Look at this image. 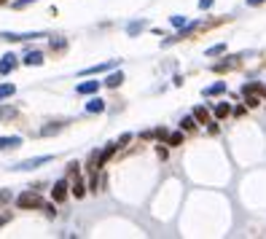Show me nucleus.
I'll use <instances>...</instances> for the list:
<instances>
[{"instance_id":"nucleus-1","label":"nucleus","mask_w":266,"mask_h":239,"mask_svg":"<svg viewBox=\"0 0 266 239\" xmlns=\"http://www.w3.org/2000/svg\"><path fill=\"white\" fill-rule=\"evenodd\" d=\"M16 204H19V210H38L43 207V196L38 191H25L16 196Z\"/></svg>"},{"instance_id":"nucleus-2","label":"nucleus","mask_w":266,"mask_h":239,"mask_svg":"<svg viewBox=\"0 0 266 239\" xmlns=\"http://www.w3.org/2000/svg\"><path fill=\"white\" fill-rule=\"evenodd\" d=\"M54 161V156H32V159H25V161H19V164H14L11 169H16V172H30V169H38V167H43V164H52Z\"/></svg>"},{"instance_id":"nucleus-3","label":"nucleus","mask_w":266,"mask_h":239,"mask_svg":"<svg viewBox=\"0 0 266 239\" xmlns=\"http://www.w3.org/2000/svg\"><path fill=\"white\" fill-rule=\"evenodd\" d=\"M16 65H19V56H16V54H5L3 59H0V76H8Z\"/></svg>"},{"instance_id":"nucleus-4","label":"nucleus","mask_w":266,"mask_h":239,"mask_svg":"<svg viewBox=\"0 0 266 239\" xmlns=\"http://www.w3.org/2000/svg\"><path fill=\"white\" fill-rule=\"evenodd\" d=\"M3 41H30V38H43V32H3Z\"/></svg>"},{"instance_id":"nucleus-5","label":"nucleus","mask_w":266,"mask_h":239,"mask_svg":"<svg viewBox=\"0 0 266 239\" xmlns=\"http://www.w3.org/2000/svg\"><path fill=\"white\" fill-rule=\"evenodd\" d=\"M67 188H70L67 180H56L54 191H52V199H54V202H65V199H67Z\"/></svg>"},{"instance_id":"nucleus-6","label":"nucleus","mask_w":266,"mask_h":239,"mask_svg":"<svg viewBox=\"0 0 266 239\" xmlns=\"http://www.w3.org/2000/svg\"><path fill=\"white\" fill-rule=\"evenodd\" d=\"M43 59H46V56H43V51H30V54L25 56V65H30V67H38V65H43Z\"/></svg>"},{"instance_id":"nucleus-7","label":"nucleus","mask_w":266,"mask_h":239,"mask_svg":"<svg viewBox=\"0 0 266 239\" xmlns=\"http://www.w3.org/2000/svg\"><path fill=\"white\" fill-rule=\"evenodd\" d=\"M103 83H105L107 89H118V86L124 83V73H121V70H118V73H110V76H107Z\"/></svg>"},{"instance_id":"nucleus-8","label":"nucleus","mask_w":266,"mask_h":239,"mask_svg":"<svg viewBox=\"0 0 266 239\" xmlns=\"http://www.w3.org/2000/svg\"><path fill=\"white\" fill-rule=\"evenodd\" d=\"M100 89V81H83L78 83V94H97Z\"/></svg>"},{"instance_id":"nucleus-9","label":"nucleus","mask_w":266,"mask_h":239,"mask_svg":"<svg viewBox=\"0 0 266 239\" xmlns=\"http://www.w3.org/2000/svg\"><path fill=\"white\" fill-rule=\"evenodd\" d=\"M62 129H65V124H62V121H52L49 127L41 129V134H43V137H54L56 132H62Z\"/></svg>"},{"instance_id":"nucleus-10","label":"nucleus","mask_w":266,"mask_h":239,"mask_svg":"<svg viewBox=\"0 0 266 239\" xmlns=\"http://www.w3.org/2000/svg\"><path fill=\"white\" fill-rule=\"evenodd\" d=\"M110 67H116V59H113V62H103V65L89 67V70H83L81 76H94V73H105V70H110Z\"/></svg>"},{"instance_id":"nucleus-11","label":"nucleus","mask_w":266,"mask_h":239,"mask_svg":"<svg viewBox=\"0 0 266 239\" xmlns=\"http://www.w3.org/2000/svg\"><path fill=\"white\" fill-rule=\"evenodd\" d=\"M194 118H196V121H199V124H213V118H210V110H207V107H194Z\"/></svg>"},{"instance_id":"nucleus-12","label":"nucleus","mask_w":266,"mask_h":239,"mask_svg":"<svg viewBox=\"0 0 266 239\" xmlns=\"http://www.w3.org/2000/svg\"><path fill=\"white\" fill-rule=\"evenodd\" d=\"M22 137H0V151H11V148H19Z\"/></svg>"},{"instance_id":"nucleus-13","label":"nucleus","mask_w":266,"mask_h":239,"mask_svg":"<svg viewBox=\"0 0 266 239\" xmlns=\"http://www.w3.org/2000/svg\"><path fill=\"white\" fill-rule=\"evenodd\" d=\"M73 193H76L78 199H83V196H86V186H83L81 175H76V178H73Z\"/></svg>"},{"instance_id":"nucleus-14","label":"nucleus","mask_w":266,"mask_h":239,"mask_svg":"<svg viewBox=\"0 0 266 239\" xmlns=\"http://www.w3.org/2000/svg\"><path fill=\"white\" fill-rule=\"evenodd\" d=\"M105 110V102L100 100V97H94V100L86 102V113H103Z\"/></svg>"},{"instance_id":"nucleus-15","label":"nucleus","mask_w":266,"mask_h":239,"mask_svg":"<svg viewBox=\"0 0 266 239\" xmlns=\"http://www.w3.org/2000/svg\"><path fill=\"white\" fill-rule=\"evenodd\" d=\"M16 94V86L14 83H0V100H8V97Z\"/></svg>"},{"instance_id":"nucleus-16","label":"nucleus","mask_w":266,"mask_h":239,"mask_svg":"<svg viewBox=\"0 0 266 239\" xmlns=\"http://www.w3.org/2000/svg\"><path fill=\"white\" fill-rule=\"evenodd\" d=\"M196 124H199V121H196L194 116H186L183 121H180V129H183V132H194V129H196Z\"/></svg>"},{"instance_id":"nucleus-17","label":"nucleus","mask_w":266,"mask_h":239,"mask_svg":"<svg viewBox=\"0 0 266 239\" xmlns=\"http://www.w3.org/2000/svg\"><path fill=\"white\" fill-rule=\"evenodd\" d=\"M229 113H231V105H229V102H218V105H215V116H218V118H226Z\"/></svg>"},{"instance_id":"nucleus-18","label":"nucleus","mask_w":266,"mask_h":239,"mask_svg":"<svg viewBox=\"0 0 266 239\" xmlns=\"http://www.w3.org/2000/svg\"><path fill=\"white\" fill-rule=\"evenodd\" d=\"M223 92H226V83H223V81H218V83H213L210 89H205V94H207V97H213V94H223Z\"/></svg>"},{"instance_id":"nucleus-19","label":"nucleus","mask_w":266,"mask_h":239,"mask_svg":"<svg viewBox=\"0 0 266 239\" xmlns=\"http://www.w3.org/2000/svg\"><path fill=\"white\" fill-rule=\"evenodd\" d=\"M261 83H245V86H242V94H261Z\"/></svg>"},{"instance_id":"nucleus-20","label":"nucleus","mask_w":266,"mask_h":239,"mask_svg":"<svg viewBox=\"0 0 266 239\" xmlns=\"http://www.w3.org/2000/svg\"><path fill=\"white\" fill-rule=\"evenodd\" d=\"M245 105L247 107H258V105H261V100H258L256 94H245Z\"/></svg>"},{"instance_id":"nucleus-21","label":"nucleus","mask_w":266,"mask_h":239,"mask_svg":"<svg viewBox=\"0 0 266 239\" xmlns=\"http://www.w3.org/2000/svg\"><path fill=\"white\" fill-rule=\"evenodd\" d=\"M180 143H183V134H180V132H175V134H169V137H167V145H180Z\"/></svg>"},{"instance_id":"nucleus-22","label":"nucleus","mask_w":266,"mask_h":239,"mask_svg":"<svg viewBox=\"0 0 266 239\" xmlns=\"http://www.w3.org/2000/svg\"><path fill=\"white\" fill-rule=\"evenodd\" d=\"M226 46L223 43H218V46H213V49H207V56H218V54H223Z\"/></svg>"},{"instance_id":"nucleus-23","label":"nucleus","mask_w":266,"mask_h":239,"mask_svg":"<svg viewBox=\"0 0 266 239\" xmlns=\"http://www.w3.org/2000/svg\"><path fill=\"white\" fill-rule=\"evenodd\" d=\"M169 22H172L175 27H186V25H188V19H186V16H172Z\"/></svg>"},{"instance_id":"nucleus-24","label":"nucleus","mask_w":266,"mask_h":239,"mask_svg":"<svg viewBox=\"0 0 266 239\" xmlns=\"http://www.w3.org/2000/svg\"><path fill=\"white\" fill-rule=\"evenodd\" d=\"M32 3H35V0H11L14 8H25V5H32Z\"/></svg>"},{"instance_id":"nucleus-25","label":"nucleus","mask_w":266,"mask_h":239,"mask_svg":"<svg viewBox=\"0 0 266 239\" xmlns=\"http://www.w3.org/2000/svg\"><path fill=\"white\" fill-rule=\"evenodd\" d=\"M129 140H132V134H129V132H127V134H121V137H118V140H116V145H118V148H121V145H127V143H129Z\"/></svg>"},{"instance_id":"nucleus-26","label":"nucleus","mask_w":266,"mask_h":239,"mask_svg":"<svg viewBox=\"0 0 266 239\" xmlns=\"http://www.w3.org/2000/svg\"><path fill=\"white\" fill-rule=\"evenodd\" d=\"M137 30H143V22H134V25H129V35H134Z\"/></svg>"},{"instance_id":"nucleus-27","label":"nucleus","mask_w":266,"mask_h":239,"mask_svg":"<svg viewBox=\"0 0 266 239\" xmlns=\"http://www.w3.org/2000/svg\"><path fill=\"white\" fill-rule=\"evenodd\" d=\"M8 199H11V193L3 188V191H0V204H5V202H8Z\"/></svg>"},{"instance_id":"nucleus-28","label":"nucleus","mask_w":266,"mask_h":239,"mask_svg":"<svg viewBox=\"0 0 266 239\" xmlns=\"http://www.w3.org/2000/svg\"><path fill=\"white\" fill-rule=\"evenodd\" d=\"M210 5H213V0H199V8H202V11H207Z\"/></svg>"},{"instance_id":"nucleus-29","label":"nucleus","mask_w":266,"mask_h":239,"mask_svg":"<svg viewBox=\"0 0 266 239\" xmlns=\"http://www.w3.org/2000/svg\"><path fill=\"white\" fill-rule=\"evenodd\" d=\"M43 210H46L49 218H54V207H52V204H43Z\"/></svg>"},{"instance_id":"nucleus-30","label":"nucleus","mask_w":266,"mask_h":239,"mask_svg":"<svg viewBox=\"0 0 266 239\" xmlns=\"http://www.w3.org/2000/svg\"><path fill=\"white\" fill-rule=\"evenodd\" d=\"M261 3H266V0H247V5H261Z\"/></svg>"},{"instance_id":"nucleus-31","label":"nucleus","mask_w":266,"mask_h":239,"mask_svg":"<svg viewBox=\"0 0 266 239\" xmlns=\"http://www.w3.org/2000/svg\"><path fill=\"white\" fill-rule=\"evenodd\" d=\"M8 218H11V215H0V226H3V223H5V220H8Z\"/></svg>"},{"instance_id":"nucleus-32","label":"nucleus","mask_w":266,"mask_h":239,"mask_svg":"<svg viewBox=\"0 0 266 239\" xmlns=\"http://www.w3.org/2000/svg\"><path fill=\"white\" fill-rule=\"evenodd\" d=\"M261 94H264V100H266V86H264V89H261Z\"/></svg>"},{"instance_id":"nucleus-33","label":"nucleus","mask_w":266,"mask_h":239,"mask_svg":"<svg viewBox=\"0 0 266 239\" xmlns=\"http://www.w3.org/2000/svg\"><path fill=\"white\" fill-rule=\"evenodd\" d=\"M0 3H11V0H0Z\"/></svg>"},{"instance_id":"nucleus-34","label":"nucleus","mask_w":266,"mask_h":239,"mask_svg":"<svg viewBox=\"0 0 266 239\" xmlns=\"http://www.w3.org/2000/svg\"><path fill=\"white\" fill-rule=\"evenodd\" d=\"M0 116H3V110H0Z\"/></svg>"}]
</instances>
